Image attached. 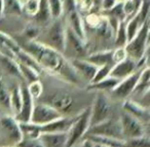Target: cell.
Instances as JSON below:
<instances>
[{"label":"cell","mask_w":150,"mask_h":147,"mask_svg":"<svg viewBox=\"0 0 150 147\" xmlns=\"http://www.w3.org/2000/svg\"><path fill=\"white\" fill-rule=\"evenodd\" d=\"M26 52L31 55L43 71L59 77L71 85H78L82 80L74 70L70 61L58 50L46 46L36 40L18 42Z\"/></svg>","instance_id":"cell-1"},{"label":"cell","mask_w":150,"mask_h":147,"mask_svg":"<svg viewBox=\"0 0 150 147\" xmlns=\"http://www.w3.org/2000/svg\"><path fill=\"white\" fill-rule=\"evenodd\" d=\"M66 40V22L64 18L54 19L47 26L41 28L36 41L46 46L54 48L58 52H64Z\"/></svg>","instance_id":"cell-2"},{"label":"cell","mask_w":150,"mask_h":147,"mask_svg":"<svg viewBox=\"0 0 150 147\" xmlns=\"http://www.w3.org/2000/svg\"><path fill=\"white\" fill-rule=\"evenodd\" d=\"M149 19L144 22L141 26L139 31L136 33V35L127 41L125 48L129 58L133 59L136 62H139L140 60L147 56L148 48H149Z\"/></svg>","instance_id":"cell-3"},{"label":"cell","mask_w":150,"mask_h":147,"mask_svg":"<svg viewBox=\"0 0 150 147\" xmlns=\"http://www.w3.org/2000/svg\"><path fill=\"white\" fill-rule=\"evenodd\" d=\"M113 116V105L111 98L104 92H97L95 100L91 105L90 126L104 121Z\"/></svg>","instance_id":"cell-4"},{"label":"cell","mask_w":150,"mask_h":147,"mask_svg":"<svg viewBox=\"0 0 150 147\" xmlns=\"http://www.w3.org/2000/svg\"><path fill=\"white\" fill-rule=\"evenodd\" d=\"M90 115L91 105L75 115L72 124L67 131V142L65 147H73L76 142L83 138L86 131L90 128Z\"/></svg>","instance_id":"cell-5"},{"label":"cell","mask_w":150,"mask_h":147,"mask_svg":"<svg viewBox=\"0 0 150 147\" xmlns=\"http://www.w3.org/2000/svg\"><path fill=\"white\" fill-rule=\"evenodd\" d=\"M41 97H43V96H41ZM41 102L50 105L54 109L58 110L59 112H61L63 115L69 113L72 110L75 103L73 96L69 92L62 89H54V91L46 93L44 97L42 98Z\"/></svg>","instance_id":"cell-6"},{"label":"cell","mask_w":150,"mask_h":147,"mask_svg":"<svg viewBox=\"0 0 150 147\" xmlns=\"http://www.w3.org/2000/svg\"><path fill=\"white\" fill-rule=\"evenodd\" d=\"M88 54V43L66 26V40L63 55L68 60L84 59Z\"/></svg>","instance_id":"cell-7"},{"label":"cell","mask_w":150,"mask_h":147,"mask_svg":"<svg viewBox=\"0 0 150 147\" xmlns=\"http://www.w3.org/2000/svg\"><path fill=\"white\" fill-rule=\"evenodd\" d=\"M86 135H99V136H104V137H110V138L115 139H123L122 131H121V126L119 118L110 117L108 119L104 120V121L97 124L95 126H92L88 128L86 131ZM84 135V136H86Z\"/></svg>","instance_id":"cell-8"},{"label":"cell","mask_w":150,"mask_h":147,"mask_svg":"<svg viewBox=\"0 0 150 147\" xmlns=\"http://www.w3.org/2000/svg\"><path fill=\"white\" fill-rule=\"evenodd\" d=\"M119 121H120L121 131H122L125 140L145 136L146 131L144 122L132 114L123 111L119 115Z\"/></svg>","instance_id":"cell-9"},{"label":"cell","mask_w":150,"mask_h":147,"mask_svg":"<svg viewBox=\"0 0 150 147\" xmlns=\"http://www.w3.org/2000/svg\"><path fill=\"white\" fill-rule=\"evenodd\" d=\"M62 116L64 115L61 112H59L58 110L54 109L48 104H45L43 102H35L33 110H32L30 122L38 124V126H42V124L54 121Z\"/></svg>","instance_id":"cell-10"},{"label":"cell","mask_w":150,"mask_h":147,"mask_svg":"<svg viewBox=\"0 0 150 147\" xmlns=\"http://www.w3.org/2000/svg\"><path fill=\"white\" fill-rule=\"evenodd\" d=\"M142 68H143V67L138 68L137 70L134 73H132L131 75H129V76L125 77V78L119 80V82L115 85L114 89L110 92L111 97L117 100H122V101L131 97L134 89H135V87H136V85H137V82H138V79H139Z\"/></svg>","instance_id":"cell-11"},{"label":"cell","mask_w":150,"mask_h":147,"mask_svg":"<svg viewBox=\"0 0 150 147\" xmlns=\"http://www.w3.org/2000/svg\"><path fill=\"white\" fill-rule=\"evenodd\" d=\"M66 26L71 29L77 36H79L82 40L86 42V29L84 20L81 16V13L77 9V7L72 9L70 11H66L63 15Z\"/></svg>","instance_id":"cell-12"},{"label":"cell","mask_w":150,"mask_h":147,"mask_svg":"<svg viewBox=\"0 0 150 147\" xmlns=\"http://www.w3.org/2000/svg\"><path fill=\"white\" fill-rule=\"evenodd\" d=\"M0 129L13 144H18L23 139L20 122L13 115H4L0 118Z\"/></svg>","instance_id":"cell-13"},{"label":"cell","mask_w":150,"mask_h":147,"mask_svg":"<svg viewBox=\"0 0 150 147\" xmlns=\"http://www.w3.org/2000/svg\"><path fill=\"white\" fill-rule=\"evenodd\" d=\"M69 61H70L74 70L79 75L80 78L82 80H86L88 85L92 81V79L94 78L98 67L96 65L92 64L91 62H88L86 59H71Z\"/></svg>","instance_id":"cell-14"},{"label":"cell","mask_w":150,"mask_h":147,"mask_svg":"<svg viewBox=\"0 0 150 147\" xmlns=\"http://www.w3.org/2000/svg\"><path fill=\"white\" fill-rule=\"evenodd\" d=\"M21 92H22V106L20 112L15 116V118L19 122H29L31 118L32 110H33L34 101L33 98L30 96L29 92L27 89V85H21Z\"/></svg>","instance_id":"cell-15"},{"label":"cell","mask_w":150,"mask_h":147,"mask_svg":"<svg viewBox=\"0 0 150 147\" xmlns=\"http://www.w3.org/2000/svg\"><path fill=\"white\" fill-rule=\"evenodd\" d=\"M138 69V64L136 61H134L133 59L127 58L125 60H122L121 62H118L116 64H114L112 66L110 70V76L117 78L119 80L125 78L129 75H131L132 73H134Z\"/></svg>","instance_id":"cell-16"},{"label":"cell","mask_w":150,"mask_h":147,"mask_svg":"<svg viewBox=\"0 0 150 147\" xmlns=\"http://www.w3.org/2000/svg\"><path fill=\"white\" fill-rule=\"evenodd\" d=\"M122 109L123 111L132 114L141 121L148 122L149 120V109L147 106H144L142 104L138 103L137 101L132 99H125L122 102Z\"/></svg>","instance_id":"cell-17"},{"label":"cell","mask_w":150,"mask_h":147,"mask_svg":"<svg viewBox=\"0 0 150 147\" xmlns=\"http://www.w3.org/2000/svg\"><path fill=\"white\" fill-rule=\"evenodd\" d=\"M52 13H50V6H48L47 0H39V6H38L37 13H35L31 21L40 28L47 26L52 21Z\"/></svg>","instance_id":"cell-18"},{"label":"cell","mask_w":150,"mask_h":147,"mask_svg":"<svg viewBox=\"0 0 150 147\" xmlns=\"http://www.w3.org/2000/svg\"><path fill=\"white\" fill-rule=\"evenodd\" d=\"M0 68L8 76L15 77V78L24 81L21 74V70H20L19 63L15 59L5 56L3 54H0Z\"/></svg>","instance_id":"cell-19"},{"label":"cell","mask_w":150,"mask_h":147,"mask_svg":"<svg viewBox=\"0 0 150 147\" xmlns=\"http://www.w3.org/2000/svg\"><path fill=\"white\" fill-rule=\"evenodd\" d=\"M39 139L44 147H65L67 142V132L41 133Z\"/></svg>","instance_id":"cell-20"},{"label":"cell","mask_w":150,"mask_h":147,"mask_svg":"<svg viewBox=\"0 0 150 147\" xmlns=\"http://www.w3.org/2000/svg\"><path fill=\"white\" fill-rule=\"evenodd\" d=\"M84 59L92 64L96 65L97 67L103 66V65H114L112 62V48L88 53Z\"/></svg>","instance_id":"cell-21"},{"label":"cell","mask_w":150,"mask_h":147,"mask_svg":"<svg viewBox=\"0 0 150 147\" xmlns=\"http://www.w3.org/2000/svg\"><path fill=\"white\" fill-rule=\"evenodd\" d=\"M119 82V79L114 78L110 76L102 79L101 81H98L96 83H88V91H94V92H104V93H110L115 85Z\"/></svg>","instance_id":"cell-22"},{"label":"cell","mask_w":150,"mask_h":147,"mask_svg":"<svg viewBox=\"0 0 150 147\" xmlns=\"http://www.w3.org/2000/svg\"><path fill=\"white\" fill-rule=\"evenodd\" d=\"M83 138L88 139L94 143H98L108 147H125V140L122 139H115L110 137L99 136V135H86Z\"/></svg>","instance_id":"cell-23"},{"label":"cell","mask_w":150,"mask_h":147,"mask_svg":"<svg viewBox=\"0 0 150 147\" xmlns=\"http://www.w3.org/2000/svg\"><path fill=\"white\" fill-rule=\"evenodd\" d=\"M22 0H3V16H22Z\"/></svg>","instance_id":"cell-24"},{"label":"cell","mask_w":150,"mask_h":147,"mask_svg":"<svg viewBox=\"0 0 150 147\" xmlns=\"http://www.w3.org/2000/svg\"><path fill=\"white\" fill-rule=\"evenodd\" d=\"M20 128L22 131L23 139H37L39 138L41 131L38 124L32 122H20Z\"/></svg>","instance_id":"cell-25"},{"label":"cell","mask_w":150,"mask_h":147,"mask_svg":"<svg viewBox=\"0 0 150 147\" xmlns=\"http://www.w3.org/2000/svg\"><path fill=\"white\" fill-rule=\"evenodd\" d=\"M127 30H125V22L120 21L117 26L114 33V39H113V48H125L127 43Z\"/></svg>","instance_id":"cell-26"},{"label":"cell","mask_w":150,"mask_h":147,"mask_svg":"<svg viewBox=\"0 0 150 147\" xmlns=\"http://www.w3.org/2000/svg\"><path fill=\"white\" fill-rule=\"evenodd\" d=\"M22 106V92L21 85L15 87L11 91V112L16 116L21 110Z\"/></svg>","instance_id":"cell-27"},{"label":"cell","mask_w":150,"mask_h":147,"mask_svg":"<svg viewBox=\"0 0 150 147\" xmlns=\"http://www.w3.org/2000/svg\"><path fill=\"white\" fill-rule=\"evenodd\" d=\"M19 66H20V70H21L22 77H23V80L25 82L30 83L32 81L39 79L40 73L37 72L35 69L31 68L29 66H26L24 64H21V63H19Z\"/></svg>","instance_id":"cell-28"},{"label":"cell","mask_w":150,"mask_h":147,"mask_svg":"<svg viewBox=\"0 0 150 147\" xmlns=\"http://www.w3.org/2000/svg\"><path fill=\"white\" fill-rule=\"evenodd\" d=\"M0 107L11 111V91L0 79Z\"/></svg>","instance_id":"cell-29"},{"label":"cell","mask_w":150,"mask_h":147,"mask_svg":"<svg viewBox=\"0 0 150 147\" xmlns=\"http://www.w3.org/2000/svg\"><path fill=\"white\" fill-rule=\"evenodd\" d=\"M27 89L29 92L30 96L34 99V101H37L43 93V83L40 81V79L34 80L32 82L28 83Z\"/></svg>","instance_id":"cell-30"},{"label":"cell","mask_w":150,"mask_h":147,"mask_svg":"<svg viewBox=\"0 0 150 147\" xmlns=\"http://www.w3.org/2000/svg\"><path fill=\"white\" fill-rule=\"evenodd\" d=\"M38 6H39V0H25L22 4L23 15L32 19L37 13Z\"/></svg>","instance_id":"cell-31"},{"label":"cell","mask_w":150,"mask_h":147,"mask_svg":"<svg viewBox=\"0 0 150 147\" xmlns=\"http://www.w3.org/2000/svg\"><path fill=\"white\" fill-rule=\"evenodd\" d=\"M52 19L63 17V0H47Z\"/></svg>","instance_id":"cell-32"},{"label":"cell","mask_w":150,"mask_h":147,"mask_svg":"<svg viewBox=\"0 0 150 147\" xmlns=\"http://www.w3.org/2000/svg\"><path fill=\"white\" fill-rule=\"evenodd\" d=\"M125 147H150L149 139L146 136L127 139L125 140Z\"/></svg>","instance_id":"cell-33"},{"label":"cell","mask_w":150,"mask_h":147,"mask_svg":"<svg viewBox=\"0 0 150 147\" xmlns=\"http://www.w3.org/2000/svg\"><path fill=\"white\" fill-rule=\"evenodd\" d=\"M112 66L113 65H103V66L98 67L96 74H95L94 78L92 79V81L90 83H96L98 81H101L102 79L108 77L109 74H110V70L112 68Z\"/></svg>","instance_id":"cell-34"},{"label":"cell","mask_w":150,"mask_h":147,"mask_svg":"<svg viewBox=\"0 0 150 147\" xmlns=\"http://www.w3.org/2000/svg\"><path fill=\"white\" fill-rule=\"evenodd\" d=\"M127 57V52L125 48H112V62L113 64H116L118 62H121Z\"/></svg>","instance_id":"cell-35"},{"label":"cell","mask_w":150,"mask_h":147,"mask_svg":"<svg viewBox=\"0 0 150 147\" xmlns=\"http://www.w3.org/2000/svg\"><path fill=\"white\" fill-rule=\"evenodd\" d=\"M19 147H44L43 143L39 138L37 139H22L18 143Z\"/></svg>","instance_id":"cell-36"},{"label":"cell","mask_w":150,"mask_h":147,"mask_svg":"<svg viewBox=\"0 0 150 147\" xmlns=\"http://www.w3.org/2000/svg\"><path fill=\"white\" fill-rule=\"evenodd\" d=\"M118 2L117 0H101V11H107L111 9L116 3Z\"/></svg>","instance_id":"cell-37"},{"label":"cell","mask_w":150,"mask_h":147,"mask_svg":"<svg viewBox=\"0 0 150 147\" xmlns=\"http://www.w3.org/2000/svg\"><path fill=\"white\" fill-rule=\"evenodd\" d=\"M80 147H94V143L91 140H88V139L83 138V141H82Z\"/></svg>","instance_id":"cell-38"},{"label":"cell","mask_w":150,"mask_h":147,"mask_svg":"<svg viewBox=\"0 0 150 147\" xmlns=\"http://www.w3.org/2000/svg\"><path fill=\"white\" fill-rule=\"evenodd\" d=\"M2 11H3V0H0V18L2 17Z\"/></svg>","instance_id":"cell-39"},{"label":"cell","mask_w":150,"mask_h":147,"mask_svg":"<svg viewBox=\"0 0 150 147\" xmlns=\"http://www.w3.org/2000/svg\"><path fill=\"white\" fill-rule=\"evenodd\" d=\"M94 147H108V146H105V145H102V144H98V143H94Z\"/></svg>","instance_id":"cell-40"},{"label":"cell","mask_w":150,"mask_h":147,"mask_svg":"<svg viewBox=\"0 0 150 147\" xmlns=\"http://www.w3.org/2000/svg\"><path fill=\"white\" fill-rule=\"evenodd\" d=\"M4 147H19L17 144H13V145H9V146H4Z\"/></svg>","instance_id":"cell-41"}]
</instances>
